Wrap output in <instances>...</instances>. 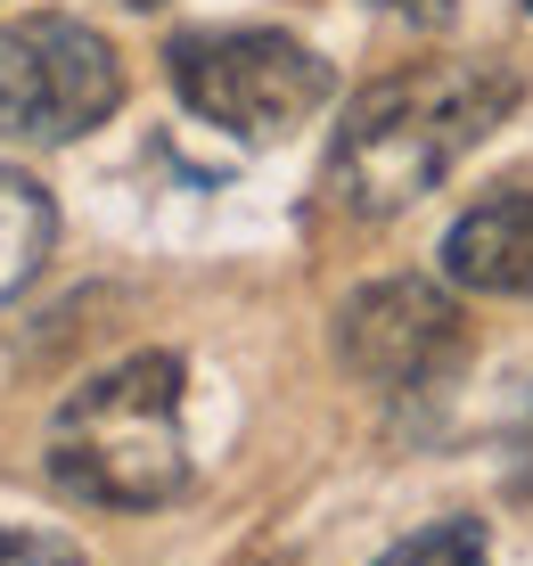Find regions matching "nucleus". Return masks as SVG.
<instances>
[{"mask_svg": "<svg viewBox=\"0 0 533 566\" xmlns=\"http://www.w3.org/2000/svg\"><path fill=\"white\" fill-rule=\"evenodd\" d=\"M124 9H165V0H124Z\"/></svg>", "mask_w": 533, "mask_h": 566, "instance_id": "nucleus-11", "label": "nucleus"}, {"mask_svg": "<svg viewBox=\"0 0 533 566\" xmlns=\"http://www.w3.org/2000/svg\"><path fill=\"white\" fill-rule=\"evenodd\" d=\"M460 354V304L451 280H369L362 296L337 304V361L345 378L378 386V395H410V386L443 378V361Z\"/></svg>", "mask_w": 533, "mask_h": 566, "instance_id": "nucleus-5", "label": "nucleus"}, {"mask_svg": "<svg viewBox=\"0 0 533 566\" xmlns=\"http://www.w3.org/2000/svg\"><path fill=\"white\" fill-rule=\"evenodd\" d=\"M173 91L197 124L230 140H280L337 99V74L295 33H181L173 42Z\"/></svg>", "mask_w": 533, "mask_h": 566, "instance_id": "nucleus-3", "label": "nucleus"}, {"mask_svg": "<svg viewBox=\"0 0 533 566\" xmlns=\"http://www.w3.org/2000/svg\"><path fill=\"white\" fill-rule=\"evenodd\" d=\"M443 280L468 287V296L533 304V189L484 198L443 230Z\"/></svg>", "mask_w": 533, "mask_h": 566, "instance_id": "nucleus-6", "label": "nucleus"}, {"mask_svg": "<svg viewBox=\"0 0 533 566\" xmlns=\"http://www.w3.org/2000/svg\"><path fill=\"white\" fill-rule=\"evenodd\" d=\"M124 107V57L83 17H9L0 25V140L17 148H74Z\"/></svg>", "mask_w": 533, "mask_h": 566, "instance_id": "nucleus-4", "label": "nucleus"}, {"mask_svg": "<svg viewBox=\"0 0 533 566\" xmlns=\"http://www.w3.org/2000/svg\"><path fill=\"white\" fill-rule=\"evenodd\" d=\"M509 107H518V74L477 66V57H419L369 83L321 156L328 206L353 222H386V213L419 206Z\"/></svg>", "mask_w": 533, "mask_h": 566, "instance_id": "nucleus-1", "label": "nucleus"}, {"mask_svg": "<svg viewBox=\"0 0 533 566\" xmlns=\"http://www.w3.org/2000/svg\"><path fill=\"white\" fill-rule=\"evenodd\" d=\"M378 566H492V534L484 517H436L419 534H403Z\"/></svg>", "mask_w": 533, "mask_h": 566, "instance_id": "nucleus-8", "label": "nucleus"}, {"mask_svg": "<svg viewBox=\"0 0 533 566\" xmlns=\"http://www.w3.org/2000/svg\"><path fill=\"white\" fill-rule=\"evenodd\" d=\"M378 9H394L403 25H427V33H443L451 17H460V0H378Z\"/></svg>", "mask_w": 533, "mask_h": 566, "instance_id": "nucleus-10", "label": "nucleus"}, {"mask_svg": "<svg viewBox=\"0 0 533 566\" xmlns=\"http://www.w3.org/2000/svg\"><path fill=\"white\" fill-rule=\"evenodd\" d=\"M525 17H533V0H525Z\"/></svg>", "mask_w": 533, "mask_h": 566, "instance_id": "nucleus-12", "label": "nucleus"}, {"mask_svg": "<svg viewBox=\"0 0 533 566\" xmlns=\"http://www.w3.org/2000/svg\"><path fill=\"white\" fill-rule=\"evenodd\" d=\"M0 566H91L66 534H33V525H0Z\"/></svg>", "mask_w": 533, "mask_h": 566, "instance_id": "nucleus-9", "label": "nucleus"}, {"mask_svg": "<svg viewBox=\"0 0 533 566\" xmlns=\"http://www.w3.org/2000/svg\"><path fill=\"white\" fill-rule=\"evenodd\" d=\"M189 369L181 354H132L83 378L50 411V484L91 510H165L189 493Z\"/></svg>", "mask_w": 533, "mask_h": 566, "instance_id": "nucleus-2", "label": "nucleus"}, {"mask_svg": "<svg viewBox=\"0 0 533 566\" xmlns=\"http://www.w3.org/2000/svg\"><path fill=\"white\" fill-rule=\"evenodd\" d=\"M58 247V206L42 181H25L17 165H0V304H17L33 287V271Z\"/></svg>", "mask_w": 533, "mask_h": 566, "instance_id": "nucleus-7", "label": "nucleus"}]
</instances>
